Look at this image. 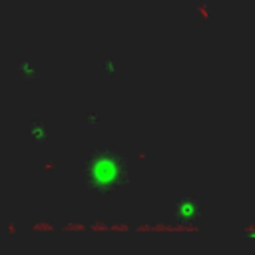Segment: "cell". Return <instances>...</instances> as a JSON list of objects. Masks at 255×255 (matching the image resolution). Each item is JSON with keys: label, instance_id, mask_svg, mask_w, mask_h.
<instances>
[{"label": "cell", "instance_id": "3957f363", "mask_svg": "<svg viewBox=\"0 0 255 255\" xmlns=\"http://www.w3.org/2000/svg\"><path fill=\"white\" fill-rule=\"evenodd\" d=\"M16 70L20 72V76H22L26 82H32V80L38 78V66H36V62L30 60V58L18 60V62H16Z\"/></svg>", "mask_w": 255, "mask_h": 255}, {"label": "cell", "instance_id": "277c9868", "mask_svg": "<svg viewBox=\"0 0 255 255\" xmlns=\"http://www.w3.org/2000/svg\"><path fill=\"white\" fill-rule=\"evenodd\" d=\"M52 133V126L48 122H42V120H34L30 122V135L38 141H46Z\"/></svg>", "mask_w": 255, "mask_h": 255}, {"label": "cell", "instance_id": "6da1fadb", "mask_svg": "<svg viewBox=\"0 0 255 255\" xmlns=\"http://www.w3.org/2000/svg\"><path fill=\"white\" fill-rule=\"evenodd\" d=\"M131 167L124 153L116 149H94L84 163V185L88 193L106 195L129 183Z\"/></svg>", "mask_w": 255, "mask_h": 255}, {"label": "cell", "instance_id": "7a4b0ae2", "mask_svg": "<svg viewBox=\"0 0 255 255\" xmlns=\"http://www.w3.org/2000/svg\"><path fill=\"white\" fill-rule=\"evenodd\" d=\"M195 213H197V203L193 199L181 197V199L175 201V215L179 219H191Z\"/></svg>", "mask_w": 255, "mask_h": 255}]
</instances>
